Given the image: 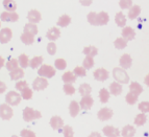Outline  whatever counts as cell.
Masks as SVG:
<instances>
[{
	"mask_svg": "<svg viewBox=\"0 0 149 137\" xmlns=\"http://www.w3.org/2000/svg\"><path fill=\"white\" fill-rule=\"evenodd\" d=\"M22 116H23L24 122H32V120L41 118V117H42V114H41V112L40 111H38V110L32 109V108H30V107H26V108H24V110H23Z\"/></svg>",
	"mask_w": 149,
	"mask_h": 137,
	"instance_id": "1",
	"label": "cell"
},
{
	"mask_svg": "<svg viewBox=\"0 0 149 137\" xmlns=\"http://www.w3.org/2000/svg\"><path fill=\"white\" fill-rule=\"evenodd\" d=\"M55 72H56V70L51 65H47V64H42L39 67V70H38L39 77H45V79H51V77L55 75Z\"/></svg>",
	"mask_w": 149,
	"mask_h": 137,
	"instance_id": "2",
	"label": "cell"
},
{
	"mask_svg": "<svg viewBox=\"0 0 149 137\" xmlns=\"http://www.w3.org/2000/svg\"><path fill=\"white\" fill-rule=\"evenodd\" d=\"M113 77H114V79L119 84H126L129 81V77L126 71L119 67L114 68V70H113Z\"/></svg>",
	"mask_w": 149,
	"mask_h": 137,
	"instance_id": "3",
	"label": "cell"
},
{
	"mask_svg": "<svg viewBox=\"0 0 149 137\" xmlns=\"http://www.w3.org/2000/svg\"><path fill=\"white\" fill-rule=\"evenodd\" d=\"M21 100H22V97H21L20 93L17 92V91H10L5 95V103L8 105H10V107L19 105Z\"/></svg>",
	"mask_w": 149,
	"mask_h": 137,
	"instance_id": "4",
	"label": "cell"
},
{
	"mask_svg": "<svg viewBox=\"0 0 149 137\" xmlns=\"http://www.w3.org/2000/svg\"><path fill=\"white\" fill-rule=\"evenodd\" d=\"M14 115L12 107L8 104H1L0 105V118L3 120H10Z\"/></svg>",
	"mask_w": 149,
	"mask_h": 137,
	"instance_id": "5",
	"label": "cell"
},
{
	"mask_svg": "<svg viewBox=\"0 0 149 137\" xmlns=\"http://www.w3.org/2000/svg\"><path fill=\"white\" fill-rule=\"evenodd\" d=\"M48 87V81L45 77H37L33 82H32V88L36 91H42Z\"/></svg>",
	"mask_w": 149,
	"mask_h": 137,
	"instance_id": "6",
	"label": "cell"
},
{
	"mask_svg": "<svg viewBox=\"0 0 149 137\" xmlns=\"http://www.w3.org/2000/svg\"><path fill=\"white\" fill-rule=\"evenodd\" d=\"M19 20V15L16 12H3L0 15V21L3 22H16Z\"/></svg>",
	"mask_w": 149,
	"mask_h": 137,
	"instance_id": "7",
	"label": "cell"
},
{
	"mask_svg": "<svg viewBox=\"0 0 149 137\" xmlns=\"http://www.w3.org/2000/svg\"><path fill=\"white\" fill-rule=\"evenodd\" d=\"M13 38V32L10 27H4L0 30V43L5 44L10 42Z\"/></svg>",
	"mask_w": 149,
	"mask_h": 137,
	"instance_id": "8",
	"label": "cell"
},
{
	"mask_svg": "<svg viewBox=\"0 0 149 137\" xmlns=\"http://www.w3.org/2000/svg\"><path fill=\"white\" fill-rule=\"evenodd\" d=\"M113 110L109 109V108H102V109L99 110V112H98V114H97V116H98V118H99V120H101V122H105V120H109L112 118L113 116Z\"/></svg>",
	"mask_w": 149,
	"mask_h": 137,
	"instance_id": "9",
	"label": "cell"
},
{
	"mask_svg": "<svg viewBox=\"0 0 149 137\" xmlns=\"http://www.w3.org/2000/svg\"><path fill=\"white\" fill-rule=\"evenodd\" d=\"M27 19L29 21V23H33V24H37L41 21L42 19V16H41V13L37 10H30L27 14Z\"/></svg>",
	"mask_w": 149,
	"mask_h": 137,
	"instance_id": "10",
	"label": "cell"
},
{
	"mask_svg": "<svg viewBox=\"0 0 149 137\" xmlns=\"http://www.w3.org/2000/svg\"><path fill=\"white\" fill-rule=\"evenodd\" d=\"M93 104H94V100L91 95H87V96H82L81 100L79 103V107L84 110H90L92 108Z\"/></svg>",
	"mask_w": 149,
	"mask_h": 137,
	"instance_id": "11",
	"label": "cell"
},
{
	"mask_svg": "<svg viewBox=\"0 0 149 137\" xmlns=\"http://www.w3.org/2000/svg\"><path fill=\"white\" fill-rule=\"evenodd\" d=\"M46 37L50 42H54L55 40H57L61 37V30L57 27H51L48 30V32H46Z\"/></svg>",
	"mask_w": 149,
	"mask_h": 137,
	"instance_id": "12",
	"label": "cell"
},
{
	"mask_svg": "<svg viewBox=\"0 0 149 137\" xmlns=\"http://www.w3.org/2000/svg\"><path fill=\"white\" fill-rule=\"evenodd\" d=\"M93 75H94V77L97 81H100V82H103V81L109 79V72L104 68H98V69H96L94 71V73H93Z\"/></svg>",
	"mask_w": 149,
	"mask_h": 137,
	"instance_id": "13",
	"label": "cell"
},
{
	"mask_svg": "<svg viewBox=\"0 0 149 137\" xmlns=\"http://www.w3.org/2000/svg\"><path fill=\"white\" fill-rule=\"evenodd\" d=\"M50 126L52 127L53 130H61L64 127V120L62 117L55 115L50 118Z\"/></svg>",
	"mask_w": 149,
	"mask_h": 137,
	"instance_id": "14",
	"label": "cell"
},
{
	"mask_svg": "<svg viewBox=\"0 0 149 137\" xmlns=\"http://www.w3.org/2000/svg\"><path fill=\"white\" fill-rule=\"evenodd\" d=\"M102 132L107 137H119L120 135L119 130L116 129L115 127H112V126H105L102 130Z\"/></svg>",
	"mask_w": 149,
	"mask_h": 137,
	"instance_id": "15",
	"label": "cell"
},
{
	"mask_svg": "<svg viewBox=\"0 0 149 137\" xmlns=\"http://www.w3.org/2000/svg\"><path fill=\"white\" fill-rule=\"evenodd\" d=\"M122 37L126 41H132L136 37V32L130 26H127V27H124L122 30Z\"/></svg>",
	"mask_w": 149,
	"mask_h": 137,
	"instance_id": "16",
	"label": "cell"
},
{
	"mask_svg": "<svg viewBox=\"0 0 149 137\" xmlns=\"http://www.w3.org/2000/svg\"><path fill=\"white\" fill-rule=\"evenodd\" d=\"M132 64V57L127 53L123 55L121 58H120V65H121L122 68H124V69H128Z\"/></svg>",
	"mask_w": 149,
	"mask_h": 137,
	"instance_id": "17",
	"label": "cell"
},
{
	"mask_svg": "<svg viewBox=\"0 0 149 137\" xmlns=\"http://www.w3.org/2000/svg\"><path fill=\"white\" fill-rule=\"evenodd\" d=\"M109 21V16L107 13L100 12L97 14V25H107Z\"/></svg>",
	"mask_w": 149,
	"mask_h": 137,
	"instance_id": "18",
	"label": "cell"
},
{
	"mask_svg": "<svg viewBox=\"0 0 149 137\" xmlns=\"http://www.w3.org/2000/svg\"><path fill=\"white\" fill-rule=\"evenodd\" d=\"M79 110H80V107H79V104L76 102V100H72V102L70 103L69 105V113L70 115L72 117H76L79 113Z\"/></svg>",
	"mask_w": 149,
	"mask_h": 137,
	"instance_id": "19",
	"label": "cell"
},
{
	"mask_svg": "<svg viewBox=\"0 0 149 137\" xmlns=\"http://www.w3.org/2000/svg\"><path fill=\"white\" fill-rule=\"evenodd\" d=\"M10 77L13 81H20L23 77H24V71L22 68H16L15 70L10 71Z\"/></svg>",
	"mask_w": 149,
	"mask_h": 137,
	"instance_id": "20",
	"label": "cell"
},
{
	"mask_svg": "<svg viewBox=\"0 0 149 137\" xmlns=\"http://www.w3.org/2000/svg\"><path fill=\"white\" fill-rule=\"evenodd\" d=\"M23 30H24L23 32H25V34H29V35H32V36H36L38 34V32H39L37 24H33V23H27V24H25Z\"/></svg>",
	"mask_w": 149,
	"mask_h": 137,
	"instance_id": "21",
	"label": "cell"
},
{
	"mask_svg": "<svg viewBox=\"0 0 149 137\" xmlns=\"http://www.w3.org/2000/svg\"><path fill=\"white\" fill-rule=\"evenodd\" d=\"M44 62V58L41 57V56H38V57H33L31 60H29V66L32 69H37L43 64Z\"/></svg>",
	"mask_w": 149,
	"mask_h": 137,
	"instance_id": "22",
	"label": "cell"
},
{
	"mask_svg": "<svg viewBox=\"0 0 149 137\" xmlns=\"http://www.w3.org/2000/svg\"><path fill=\"white\" fill-rule=\"evenodd\" d=\"M62 80L65 84H72L76 81V77L75 74L72 72V71H67V72H65L62 77Z\"/></svg>",
	"mask_w": 149,
	"mask_h": 137,
	"instance_id": "23",
	"label": "cell"
},
{
	"mask_svg": "<svg viewBox=\"0 0 149 137\" xmlns=\"http://www.w3.org/2000/svg\"><path fill=\"white\" fill-rule=\"evenodd\" d=\"M70 23H71V17L65 14V15L61 16V17L58 18L56 24H57V26H60V27H66Z\"/></svg>",
	"mask_w": 149,
	"mask_h": 137,
	"instance_id": "24",
	"label": "cell"
},
{
	"mask_svg": "<svg viewBox=\"0 0 149 137\" xmlns=\"http://www.w3.org/2000/svg\"><path fill=\"white\" fill-rule=\"evenodd\" d=\"M115 21H116V24H117L119 27H124L125 24H126V17L123 15V13L122 12H119L116 14Z\"/></svg>",
	"mask_w": 149,
	"mask_h": 137,
	"instance_id": "25",
	"label": "cell"
},
{
	"mask_svg": "<svg viewBox=\"0 0 149 137\" xmlns=\"http://www.w3.org/2000/svg\"><path fill=\"white\" fill-rule=\"evenodd\" d=\"M129 90H130L129 92H132V93H134V94L139 96V95L142 93V91H143V88H142V86L139 84V83L132 82V84L129 85Z\"/></svg>",
	"mask_w": 149,
	"mask_h": 137,
	"instance_id": "26",
	"label": "cell"
},
{
	"mask_svg": "<svg viewBox=\"0 0 149 137\" xmlns=\"http://www.w3.org/2000/svg\"><path fill=\"white\" fill-rule=\"evenodd\" d=\"M140 13H141V8H140L139 5H132V8H129V12H128V18L129 19H136L138 16L140 15Z\"/></svg>",
	"mask_w": 149,
	"mask_h": 137,
	"instance_id": "27",
	"label": "cell"
},
{
	"mask_svg": "<svg viewBox=\"0 0 149 137\" xmlns=\"http://www.w3.org/2000/svg\"><path fill=\"white\" fill-rule=\"evenodd\" d=\"M3 8L6 10V12H15L17 8V4L14 0H3Z\"/></svg>",
	"mask_w": 149,
	"mask_h": 137,
	"instance_id": "28",
	"label": "cell"
},
{
	"mask_svg": "<svg viewBox=\"0 0 149 137\" xmlns=\"http://www.w3.org/2000/svg\"><path fill=\"white\" fill-rule=\"evenodd\" d=\"M18 64L20 65L22 69L23 68H27L29 66V58L25 55V53H22V55H20L19 58H18Z\"/></svg>",
	"mask_w": 149,
	"mask_h": 137,
	"instance_id": "29",
	"label": "cell"
},
{
	"mask_svg": "<svg viewBox=\"0 0 149 137\" xmlns=\"http://www.w3.org/2000/svg\"><path fill=\"white\" fill-rule=\"evenodd\" d=\"M109 91L113 95H119L122 92V86L117 82H114L109 85Z\"/></svg>",
	"mask_w": 149,
	"mask_h": 137,
	"instance_id": "30",
	"label": "cell"
},
{
	"mask_svg": "<svg viewBox=\"0 0 149 137\" xmlns=\"http://www.w3.org/2000/svg\"><path fill=\"white\" fill-rule=\"evenodd\" d=\"M136 134V129L132 126H125L122 130V136L123 137H134Z\"/></svg>",
	"mask_w": 149,
	"mask_h": 137,
	"instance_id": "31",
	"label": "cell"
},
{
	"mask_svg": "<svg viewBox=\"0 0 149 137\" xmlns=\"http://www.w3.org/2000/svg\"><path fill=\"white\" fill-rule=\"evenodd\" d=\"M20 39L25 45H31L35 42V36L29 35V34H25V32H23L22 35H21Z\"/></svg>",
	"mask_w": 149,
	"mask_h": 137,
	"instance_id": "32",
	"label": "cell"
},
{
	"mask_svg": "<svg viewBox=\"0 0 149 137\" xmlns=\"http://www.w3.org/2000/svg\"><path fill=\"white\" fill-rule=\"evenodd\" d=\"M78 91H79L81 96H87V95H90V93L92 91V88H91V86L89 84H81L79 86Z\"/></svg>",
	"mask_w": 149,
	"mask_h": 137,
	"instance_id": "33",
	"label": "cell"
},
{
	"mask_svg": "<svg viewBox=\"0 0 149 137\" xmlns=\"http://www.w3.org/2000/svg\"><path fill=\"white\" fill-rule=\"evenodd\" d=\"M84 53L88 57H95V56L98 53V49L94 46H87V47L84 48Z\"/></svg>",
	"mask_w": 149,
	"mask_h": 137,
	"instance_id": "34",
	"label": "cell"
},
{
	"mask_svg": "<svg viewBox=\"0 0 149 137\" xmlns=\"http://www.w3.org/2000/svg\"><path fill=\"white\" fill-rule=\"evenodd\" d=\"M99 98H100V102L105 104V103L109 102V92L107 91L105 88H102L100 89L99 91Z\"/></svg>",
	"mask_w": 149,
	"mask_h": 137,
	"instance_id": "35",
	"label": "cell"
},
{
	"mask_svg": "<svg viewBox=\"0 0 149 137\" xmlns=\"http://www.w3.org/2000/svg\"><path fill=\"white\" fill-rule=\"evenodd\" d=\"M114 45H115V47L117 48V49H123V48L126 47L127 41L125 40V39H123V38H118V39H116V40H115Z\"/></svg>",
	"mask_w": 149,
	"mask_h": 137,
	"instance_id": "36",
	"label": "cell"
},
{
	"mask_svg": "<svg viewBox=\"0 0 149 137\" xmlns=\"http://www.w3.org/2000/svg\"><path fill=\"white\" fill-rule=\"evenodd\" d=\"M54 66L57 70H65L67 67V62L64 60V59H56L54 61Z\"/></svg>",
	"mask_w": 149,
	"mask_h": 137,
	"instance_id": "37",
	"label": "cell"
},
{
	"mask_svg": "<svg viewBox=\"0 0 149 137\" xmlns=\"http://www.w3.org/2000/svg\"><path fill=\"white\" fill-rule=\"evenodd\" d=\"M94 60H93V58L92 57H86V59L84 60V62H82V67L85 68L86 70H88V69H91V68L94 66Z\"/></svg>",
	"mask_w": 149,
	"mask_h": 137,
	"instance_id": "38",
	"label": "cell"
},
{
	"mask_svg": "<svg viewBox=\"0 0 149 137\" xmlns=\"http://www.w3.org/2000/svg\"><path fill=\"white\" fill-rule=\"evenodd\" d=\"M20 95H21V97H22L23 100H30L32 97V95H33V92H32V90L30 89L29 87H27L26 89H24V90H22L21 91V93H20Z\"/></svg>",
	"mask_w": 149,
	"mask_h": 137,
	"instance_id": "39",
	"label": "cell"
},
{
	"mask_svg": "<svg viewBox=\"0 0 149 137\" xmlns=\"http://www.w3.org/2000/svg\"><path fill=\"white\" fill-rule=\"evenodd\" d=\"M146 120H147L146 115H145L144 113H141V114L136 116V118H134V124L137 126H143L145 122H146Z\"/></svg>",
	"mask_w": 149,
	"mask_h": 137,
	"instance_id": "40",
	"label": "cell"
},
{
	"mask_svg": "<svg viewBox=\"0 0 149 137\" xmlns=\"http://www.w3.org/2000/svg\"><path fill=\"white\" fill-rule=\"evenodd\" d=\"M19 67V64H18V60L17 59H10L8 63H6V69L10 70V71H13L15 70L16 68Z\"/></svg>",
	"mask_w": 149,
	"mask_h": 137,
	"instance_id": "41",
	"label": "cell"
},
{
	"mask_svg": "<svg viewBox=\"0 0 149 137\" xmlns=\"http://www.w3.org/2000/svg\"><path fill=\"white\" fill-rule=\"evenodd\" d=\"M138 95L134 94V93L129 92L126 94V96H125V100L127 102V104H129V105H134V104H136V102L138 100Z\"/></svg>",
	"mask_w": 149,
	"mask_h": 137,
	"instance_id": "42",
	"label": "cell"
},
{
	"mask_svg": "<svg viewBox=\"0 0 149 137\" xmlns=\"http://www.w3.org/2000/svg\"><path fill=\"white\" fill-rule=\"evenodd\" d=\"M63 90L67 95H73L75 93V88L72 86V84H65L63 86Z\"/></svg>",
	"mask_w": 149,
	"mask_h": 137,
	"instance_id": "43",
	"label": "cell"
},
{
	"mask_svg": "<svg viewBox=\"0 0 149 137\" xmlns=\"http://www.w3.org/2000/svg\"><path fill=\"white\" fill-rule=\"evenodd\" d=\"M73 73L75 74V77H86L87 75V70L84 67H80V66H77L73 70Z\"/></svg>",
	"mask_w": 149,
	"mask_h": 137,
	"instance_id": "44",
	"label": "cell"
},
{
	"mask_svg": "<svg viewBox=\"0 0 149 137\" xmlns=\"http://www.w3.org/2000/svg\"><path fill=\"white\" fill-rule=\"evenodd\" d=\"M63 134H64V137H74L73 129L70 126H64L63 127Z\"/></svg>",
	"mask_w": 149,
	"mask_h": 137,
	"instance_id": "45",
	"label": "cell"
},
{
	"mask_svg": "<svg viewBox=\"0 0 149 137\" xmlns=\"http://www.w3.org/2000/svg\"><path fill=\"white\" fill-rule=\"evenodd\" d=\"M87 19L89 21L90 24L92 25H97V13L95 12H91L88 14Z\"/></svg>",
	"mask_w": 149,
	"mask_h": 137,
	"instance_id": "46",
	"label": "cell"
},
{
	"mask_svg": "<svg viewBox=\"0 0 149 137\" xmlns=\"http://www.w3.org/2000/svg\"><path fill=\"white\" fill-rule=\"evenodd\" d=\"M20 137H37L36 133L29 129H23L20 132Z\"/></svg>",
	"mask_w": 149,
	"mask_h": 137,
	"instance_id": "47",
	"label": "cell"
},
{
	"mask_svg": "<svg viewBox=\"0 0 149 137\" xmlns=\"http://www.w3.org/2000/svg\"><path fill=\"white\" fill-rule=\"evenodd\" d=\"M16 89L18 90V91H22V90H24V89H26V88L28 87V84H27V82L26 81H18L17 83H16Z\"/></svg>",
	"mask_w": 149,
	"mask_h": 137,
	"instance_id": "48",
	"label": "cell"
},
{
	"mask_svg": "<svg viewBox=\"0 0 149 137\" xmlns=\"http://www.w3.org/2000/svg\"><path fill=\"white\" fill-rule=\"evenodd\" d=\"M119 5L121 8H130L132 6V0H120Z\"/></svg>",
	"mask_w": 149,
	"mask_h": 137,
	"instance_id": "49",
	"label": "cell"
},
{
	"mask_svg": "<svg viewBox=\"0 0 149 137\" xmlns=\"http://www.w3.org/2000/svg\"><path fill=\"white\" fill-rule=\"evenodd\" d=\"M47 51L49 55L53 56L55 55V53H56V45H55L54 42H49L47 44Z\"/></svg>",
	"mask_w": 149,
	"mask_h": 137,
	"instance_id": "50",
	"label": "cell"
},
{
	"mask_svg": "<svg viewBox=\"0 0 149 137\" xmlns=\"http://www.w3.org/2000/svg\"><path fill=\"white\" fill-rule=\"evenodd\" d=\"M139 110L143 113L149 112V102H142L139 104Z\"/></svg>",
	"mask_w": 149,
	"mask_h": 137,
	"instance_id": "51",
	"label": "cell"
},
{
	"mask_svg": "<svg viewBox=\"0 0 149 137\" xmlns=\"http://www.w3.org/2000/svg\"><path fill=\"white\" fill-rule=\"evenodd\" d=\"M79 2L81 3V5H84V6H89V5H91V3L93 2V0H79Z\"/></svg>",
	"mask_w": 149,
	"mask_h": 137,
	"instance_id": "52",
	"label": "cell"
},
{
	"mask_svg": "<svg viewBox=\"0 0 149 137\" xmlns=\"http://www.w3.org/2000/svg\"><path fill=\"white\" fill-rule=\"evenodd\" d=\"M6 85H5V83H3V82H1L0 81V94L1 93H3V92H5V90H6Z\"/></svg>",
	"mask_w": 149,
	"mask_h": 137,
	"instance_id": "53",
	"label": "cell"
},
{
	"mask_svg": "<svg viewBox=\"0 0 149 137\" xmlns=\"http://www.w3.org/2000/svg\"><path fill=\"white\" fill-rule=\"evenodd\" d=\"M89 137H101V135H100V133H98V132H93L90 134Z\"/></svg>",
	"mask_w": 149,
	"mask_h": 137,
	"instance_id": "54",
	"label": "cell"
},
{
	"mask_svg": "<svg viewBox=\"0 0 149 137\" xmlns=\"http://www.w3.org/2000/svg\"><path fill=\"white\" fill-rule=\"evenodd\" d=\"M3 65H4V59L2 57H0V68H2Z\"/></svg>",
	"mask_w": 149,
	"mask_h": 137,
	"instance_id": "55",
	"label": "cell"
},
{
	"mask_svg": "<svg viewBox=\"0 0 149 137\" xmlns=\"http://www.w3.org/2000/svg\"><path fill=\"white\" fill-rule=\"evenodd\" d=\"M144 82H145V84H146L147 86H149V73H148V74L146 75V77H145Z\"/></svg>",
	"mask_w": 149,
	"mask_h": 137,
	"instance_id": "56",
	"label": "cell"
},
{
	"mask_svg": "<svg viewBox=\"0 0 149 137\" xmlns=\"http://www.w3.org/2000/svg\"><path fill=\"white\" fill-rule=\"evenodd\" d=\"M12 137H19V136H17V135H13Z\"/></svg>",
	"mask_w": 149,
	"mask_h": 137,
	"instance_id": "57",
	"label": "cell"
},
{
	"mask_svg": "<svg viewBox=\"0 0 149 137\" xmlns=\"http://www.w3.org/2000/svg\"><path fill=\"white\" fill-rule=\"evenodd\" d=\"M0 30H1V21H0Z\"/></svg>",
	"mask_w": 149,
	"mask_h": 137,
	"instance_id": "58",
	"label": "cell"
}]
</instances>
